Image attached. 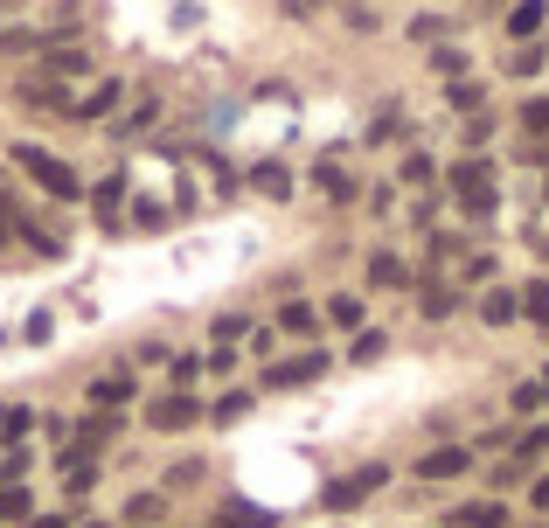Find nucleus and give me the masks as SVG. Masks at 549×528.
<instances>
[{"instance_id":"obj_16","label":"nucleus","mask_w":549,"mask_h":528,"mask_svg":"<svg viewBox=\"0 0 549 528\" xmlns=\"http://www.w3.org/2000/svg\"><path fill=\"white\" fill-rule=\"evenodd\" d=\"M278 327H285V334H313V327H320V306L292 299V306H278Z\"/></svg>"},{"instance_id":"obj_26","label":"nucleus","mask_w":549,"mask_h":528,"mask_svg":"<svg viewBox=\"0 0 549 528\" xmlns=\"http://www.w3.org/2000/svg\"><path fill=\"white\" fill-rule=\"evenodd\" d=\"M202 369H209V362H202V355H181V362H174V390L188 396V383H195V376H202Z\"/></svg>"},{"instance_id":"obj_30","label":"nucleus","mask_w":549,"mask_h":528,"mask_svg":"<svg viewBox=\"0 0 549 528\" xmlns=\"http://www.w3.org/2000/svg\"><path fill=\"white\" fill-rule=\"evenodd\" d=\"M21 515H28V494L7 487V494H0V522H21Z\"/></svg>"},{"instance_id":"obj_27","label":"nucleus","mask_w":549,"mask_h":528,"mask_svg":"<svg viewBox=\"0 0 549 528\" xmlns=\"http://www.w3.org/2000/svg\"><path fill=\"white\" fill-rule=\"evenodd\" d=\"M244 410H251V396H244V390H230V396H223V403H216V424H237Z\"/></svg>"},{"instance_id":"obj_15","label":"nucleus","mask_w":549,"mask_h":528,"mask_svg":"<svg viewBox=\"0 0 549 528\" xmlns=\"http://www.w3.org/2000/svg\"><path fill=\"white\" fill-rule=\"evenodd\" d=\"M126 396H133V376H98V383H91V403H98V410H119Z\"/></svg>"},{"instance_id":"obj_40","label":"nucleus","mask_w":549,"mask_h":528,"mask_svg":"<svg viewBox=\"0 0 549 528\" xmlns=\"http://www.w3.org/2000/svg\"><path fill=\"white\" fill-rule=\"evenodd\" d=\"M543 202H549V188H543Z\"/></svg>"},{"instance_id":"obj_39","label":"nucleus","mask_w":549,"mask_h":528,"mask_svg":"<svg viewBox=\"0 0 549 528\" xmlns=\"http://www.w3.org/2000/svg\"><path fill=\"white\" fill-rule=\"evenodd\" d=\"M543 258H549V244H543Z\"/></svg>"},{"instance_id":"obj_10","label":"nucleus","mask_w":549,"mask_h":528,"mask_svg":"<svg viewBox=\"0 0 549 528\" xmlns=\"http://www.w3.org/2000/svg\"><path fill=\"white\" fill-rule=\"evenodd\" d=\"M216 528H278L272 508H251V501H230L223 515H216Z\"/></svg>"},{"instance_id":"obj_4","label":"nucleus","mask_w":549,"mask_h":528,"mask_svg":"<svg viewBox=\"0 0 549 528\" xmlns=\"http://www.w3.org/2000/svg\"><path fill=\"white\" fill-rule=\"evenodd\" d=\"M146 424H153V431H188V424H202V403H195V396H153V403H146Z\"/></svg>"},{"instance_id":"obj_37","label":"nucleus","mask_w":549,"mask_h":528,"mask_svg":"<svg viewBox=\"0 0 549 528\" xmlns=\"http://www.w3.org/2000/svg\"><path fill=\"white\" fill-rule=\"evenodd\" d=\"M536 383H543V403H549V369H543V376H536Z\"/></svg>"},{"instance_id":"obj_17","label":"nucleus","mask_w":549,"mask_h":528,"mask_svg":"<svg viewBox=\"0 0 549 528\" xmlns=\"http://www.w3.org/2000/svg\"><path fill=\"white\" fill-rule=\"evenodd\" d=\"M445 98H452L459 112H480V105H487V84H480V77H452V91H445Z\"/></svg>"},{"instance_id":"obj_35","label":"nucleus","mask_w":549,"mask_h":528,"mask_svg":"<svg viewBox=\"0 0 549 528\" xmlns=\"http://www.w3.org/2000/svg\"><path fill=\"white\" fill-rule=\"evenodd\" d=\"M529 501H536V515H543V508H549V480H536V487H529Z\"/></svg>"},{"instance_id":"obj_34","label":"nucleus","mask_w":549,"mask_h":528,"mask_svg":"<svg viewBox=\"0 0 549 528\" xmlns=\"http://www.w3.org/2000/svg\"><path fill=\"white\" fill-rule=\"evenodd\" d=\"M522 160H529V167H549V139H536V146H522Z\"/></svg>"},{"instance_id":"obj_28","label":"nucleus","mask_w":549,"mask_h":528,"mask_svg":"<svg viewBox=\"0 0 549 528\" xmlns=\"http://www.w3.org/2000/svg\"><path fill=\"white\" fill-rule=\"evenodd\" d=\"M404 181H438V167H431V153H404Z\"/></svg>"},{"instance_id":"obj_12","label":"nucleus","mask_w":549,"mask_h":528,"mask_svg":"<svg viewBox=\"0 0 549 528\" xmlns=\"http://www.w3.org/2000/svg\"><path fill=\"white\" fill-rule=\"evenodd\" d=\"M119 98H126V84H112V77H105V84H98V91H91V98H77V105H70V112H77V119H105V112H112V105H119Z\"/></svg>"},{"instance_id":"obj_20","label":"nucleus","mask_w":549,"mask_h":528,"mask_svg":"<svg viewBox=\"0 0 549 528\" xmlns=\"http://www.w3.org/2000/svg\"><path fill=\"white\" fill-rule=\"evenodd\" d=\"M536 28H549V7H536V0L508 14V35H536Z\"/></svg>"},{"instance_id":"obj_3","label":"nucleus","mask_w":549,"mask_h":528,"mask_svg":"<svg viewBox=\"0 0 549 528\" xmlns=\"http://www.w3.org/2000/svg\"><path fill=\"white\" fill-rule=\"evenodd\" d=\"M383 480H390L383 466H355V473H341V480H334V487L320 494V508H327V515H348V508H362V501H369V494H376Z\"/></svg>"},{"instance_id":"obj_2","label":"nucleus","mask_w":549,"mask_h":528,"mask_svg":"<svg viewBox=\"0 0 549 528\" xmlns=\"http://www.w3.org/2000/svg\"><path fill=\"white\" fill-rule=\"evenodd\" d=\"M14 167H21V174H35V181H42L56 202H77V195H84V181H77V174H70L56 153H42V146H14Z\"/></svg>"},{"instance_id":"obj_24","label":"nucleus","mask_w":549,"mask_h":528,"mask_svg":"<svg viewBox=\"0 0 549 528\" xmlns=\"http://www.w3.org/2000/svg\"><path fill=\"white\" fill-rule=\"evenodd\" d=\"M383 348H390V341H383V327H376V334H369V327H362V334H355V348H348V355H355V362H376V355H383Z\"/></svg>"},{"instance_id":"obj_32","label":"nucleus","mask_w":549,"mask_h":528,"mask_svg":"<svg viewBox=\"0 0 549 528\" xmlns=\"http://www.w3.org/2000/svg\"><path fill=\"white\" fill-rule=\"evenodd\" d=\"M126 515H133V522H153V515H160V494H133V508H126Z\"/></svg>"},{"instance_id":"obj_36","label":"nucleus","mask_w":549,"mask_h":528,"mask_svg":"<svg viewBox=\"0 0 549 528\" xmlns=\"http://www.w3.org/2000/svg\"><path fill=\"white\" fill-rule=\"evenodd\" d=\"M28 528H70V522H63V515H35Z\"/></svg>"},{"instance_id":"obj_21","label":"nucleus","mask_w":549,"mask_h":528,"mask_svg":"<svg viewBox=\"0 0 549 528\" xmlns=\"http://www.w3.org/2000/svg\"><path fill=\"white\" fill-rule=\"evenodd\" d=\"M313 181H320V188H327L334 202H355V181H348L341 167H313Z\"/></svg>"},{"instance_id":"obj_38","label":"nucleus","mask_w":549,"mask_h":528,"mask_svg":"<svg viewBox=\"0 0 549 528\" xmlns=\"http://www.w3.org/2000/svg\"><path fill=\"white\" fill-rule=\"evenodd\" d=\"M84 528H105V522H84Z\"/></svg>"},{"instance_id":"obj_18","label":"nucleus","mask_w":549,"mask_h":528,"mask_svg":"<svg viewBox=\"0 0 549 528\" xmlns=\"http://www.w3.org/2000/svg\"><path fill=\"white\" fill-rule=\"evenodd\" d=\"M417 306H424V320H452L459 292H452V285H424V299H417Z\"/></svg>"},{"instance_id":"obj_11","label":"nucleus","mask_w":549,"mask_h":528,"mask_svg":"<svg viewBox=\"0 0 549 528\" xmlns=\"http://www.w3.org/2000/svg\"><path fill=\"white\" fill-rule=\"evenodd\" d=\"M42 70H49V77H84V70H91V56H84V49H63V42H56V49L42 56ZM49 77H42V84H49Z\"/></svg>"},{"instance_id":"obj_25","label":"nucleus","mask_w":549,"mask_h":528,"mask_svg":"<svg viewBox=\"0 0 549 528\" xmlns=\"http://www.w3.org/2000/svg\"><path fill=\"white\" fill-rule=\"evenodd\" d=\"M522 126L543 139V132H549V98H529V105H522Z\"/></svg>"},{"instance_id":"obj_9","label":"nucleus","mask_w":549,"mask_h":528,"mask_svg":"<svg viewBox=\"0 0 549 528\" xmlns=\"http://www.w3.org/2000/svg\"><path fill=\"white\" fill-rule=\"evenodd\" d=\"M452 528H508V508L487 494V501H466V508H452Z\"/></svg>"},{"instance_id":"obj_14","label":"nucleus","mask_w":549,"mask_h":528,"mask_svg":"<svg viewBox=\"0 0 549 528\" xmlns=\"http://www.w3.org/2000/svg\"><path fill=\"white\" fill-rule=\"evenodd\" d=\"M404 278H411V271H404V258H397V251H376V258H369V285H383V292H397Z\"/></svg>"},{"instance_id":"obj_7","label":"nucleus","mask_w":549,"mask_h":528,"mask_svg":"<svg viewBox=\"0 0 549 528\" xmlns=\"http://www.w3.org/2000/svg\"><path fill=\"white\" fill-rule=\"evenodd\" d=\"M466 466H473V452H466V445H438V452H424V459H417V480H459Z\"/></svg>"},{"instance_id":"obj_33","label":"nucleus","mask_w":549,"mask_h":528,"mask_svg":"<svg viewBox=\"0 0 549 528\" xmlns=\"http://www.w3.org/2000/svg\"><path fill=\"white\" fill-rule=\"evenodd\" d=\"M244 327H251V320H244V313H223V320H216V341H237V334H244Z\"/></svg>"},{"instance_id":"obj_19","label":"nucleus","mask_w":549,"mask_h":528,"mask_svg":"<svg viewBox=\"0 0 549 528\" xmlns=\"http://www.w3.org/2000/svg\"><path fill=\"white\" fill-rule=\"evenodd\" d=\"M522 320H536V327H549V278H536V285L522 292Z\"/></svg>"},{"instance_id":"obj_13","label":"nucleus","mask_w":549,"mask_h":528,"mask_svg":"<svg viewBox=\"0 0 549 528\" xmlns=\"http://www.w3.org/2000/svg\"><path fill=\"white\" fill-rule=\"evenodd\" d=\"M327 320H334V327H348V334H362V320H369V306H362L355 292H334V299H327Z\"/></svg>"},{"instance_id":"obj_6","label":"nucleus","mask_w":549,"mask_h":528,"mask_svg":"<svg viewBox=\"0 0 549 528\" xmlns=\"http://www.w3.org/2000/svg\"><path fill=\"white\" fill-rule=\"evenodd\" d=\"M313 376H327V355H292V362L265 369V390H299V383H313Z\"/></svg>"},{"instance_id":"obj_31","label":"nucleus","mask_w":549,"mask_h":528,"mask_svg":"<svg viewBox=\"0 0 549 528\" xmlns=\"http://www.w3.org/2000/svg\"><path fill=\"white\" fill-rule=\"evenodd\" d=\"M549 452V424H536V431H522V459H543Z\"/></svg>"},{"instance_id":"obj_5","label":"nucleus","mask_w":549,"mask_h":528,"mask_svg":"<svg viewBox=\"0 0 549 528\" xmlns=\"http://www.w3.org/2000/svg\"><path fill=\"white\" fill-rule=\"evenodd\" d=\"M112 438H119V417H112V410H91V417L77 424V445H63V452H77V459H91V452H105Z\"/></svg>"},{"instance_id":"obj_29","label":"nucleus","mask_w":549,"mask_h":528,"mask_svg":"<svg viewBox=\"0 0 549 528\" xmlns=\"http://www.w3.org/2000/svg\"><path fill=\"white\" fill-rule=\"evenodd\" d=\"M515 410L536 417V410H543V383H515Z\"/></svg>"},{"instance_id":"obj_22","label":"nucleus","mask_w":549,"mask_h":528,"mask_svg":"<svg viewBox=\"0 0 549 528\" xmlns=\"http://www.w3.org/2000/svg\"><path fill=\"white\" fill-rule=\"evenodd\" d=\"M251 181H258V188H265L272 202H285V195H292V181H285V167H272V160H265V167H258Z\"/></svg>"},{"instance_id":"obj_1","label":"nucleus","mask_w":549,"mask_h":528,"mask_svg":"<svg viewBox=\"0 0 549 528\" xmlns=\"http://www.w3.org/2000/svg\"><path fill=\"white\" fill-rule=\"evenodd\" d=\"M445 188L459 195L466 216H494V202H501V195H494V160H480V153H466V160L445 174Z\"/></svg>"},{"instance_id":"obj_23","label":"nucleus","mask_w":549,"mask_h":528,"mask_svg":"<svg viewBox=\"0 0 549 528\" xmlns=\"http://www.w3.org/2000/svg\"><path fill=\"white\" fill-rule=\"evenodd\" d=\"M508 70H515V77H536V70H543V49H536V42H522V49L508 56Z\"/></svg>"},{"instance_id":"obj_8","label":"nucleus","mask_w":549,"mask_h":528,"mask_svg":"<svg viewBox=\"0 0 549 528\" xmlns=\"http://www.w3.org/2000/svg\"><path fill=\"white\" fill-rule=\"evenodd\" d=\"M480 320H487V327H508V320H522V292H501V285H487V292H480Z\"/></svg>"}]
</instances>
